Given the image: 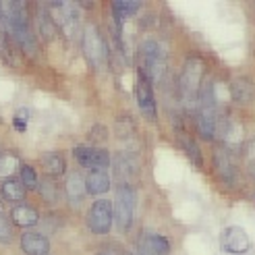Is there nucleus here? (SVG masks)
I'll return each mask as SVG.
<instances>
[{"mask_svg": "<svg viewBox=\"0 0 255 255\" xmlns=\"http://www.w3.org/2000/svg\"><path fill=\"white\" fill-rule=\"evenodd\" d=\"M0 31L10 35L27 54L37 52V40L29 21V8L21 0L0 2Z\"/></svg>", "mask_w": 255, "mask_h": 255, "instance_id": "nucleus-1", "label": "nucleus"}, {"mask_svg": "<svg viewBox=\"0 0 255 255\" xmlns=\"http://www.w3.org/2000/svg\"><path fill=\"white\" fill-rule=\"evenodd\" d=\"M197 129L203 139H212L218 133V100H216V85L214 81L201 83L197 96Z\"/></svg>", "mask_w": 255, "mask_h": 255, "instance_id": "nucleus-2", "label": "nucleus"}, {"mask_svg": "<svg viewBox=\"0 0 255 255\" xmlns=\"http://www.w3.org/2000/svg\"><path fill=\"white\" fill-rule=\"evenodd\" d=\"M201 81H203V60L197 56H189L183 65L181 77H178V89H181L183 102L187 106L197 104Z\"/></svg>", "mask_w": 255, "mask_h": 255, "instance_id": "nucleus-3", "label": "nucleus"}, {"mask_svg": "<svg viewBox=\"0 0 255 255\" xmlns=\"http://www.w3.org/2000/svg\"><path fill=\"white\" fill-rule=\"evenodd\" d=\"M135 189L131 185H119L114 191V203H112V212H114V222H117L119 231L127 233L133 224V216H135Z\"/></svg>", "mask_w": 255, "mask_h": 255, "instance_id": "nucleus-4", "label": "nucleus"}, {"mask_svg": "<svg viewBox=\"0 0 255 255\" xmlns=\"http://www.w3.org/2000/svg\"><path fill=\"white\" fill-rule=\"evenodd\" d=\"M139 56H141V73L149 79V83H158L164 77V56H162V48L158 40L154 37H145L139 44Z\"/></svg>", "mask_w": 255, "mask_h": 255, "instance_id": "nucleus-5", "label": "nucleus"}, {"mask_svg": "<svg viewBox=\"0 0 255 255\" xmlns=\"http://www.w3.org/2000/svg\"><path fill=\"white\" fill-rule=\"evenodd\" d=\"M81 46L83 52L87 56V60L92 62L94 67H104L108 60V44L102 35L100 27L96 23H85V27L81 31Z\"/></svg>", "mask_w": 255, "mask_h": 255, "instance_id": "nucleus-6", "label": "nucleus"}, {"mask_svg": "<svg viewBox=\"0 0 255 255\" xmlns=\"http://www.w3.org/2000/svg\"><path fill=\"white\" fill-rule=\"evenodd\" d=\"M114 222V212H112V203L108 199H96L87 212V226L89 231L96 235H106L110 233Z\"/></svg>", "mask_w": 255, "mask_h": 255, "instance_id": "nucleus-7", "label": "nucleus"}, {"mask_svg": "<svg viewBox=\"0 0 255 255\" xmlns=\"http://www.w3.org/2000/svg\"><path fill=\"white\" fill-rule=\"evenodd\" d=\"M50 15H52L54 23L60 25L62 31L67 35L77 33L79 29V6L73 2H50L46 4Z\"/></svg>", "mask_w": 255, "mask_h": 255, "instance_id": "nucleus-8", "label": "nucleus"}, {"mask_svg": "<svg viewBox=\"0 0 255 255\" xmlns=\"http://www.w3.org/2000/svg\"><path fill=\"white\" fill-rule=\"evenodd\" d=\"M73 156L79 166L89 168V170H106L110 166V154L102 147L77 145V147H73Z\"/></svg>", "mask_w": 255, "mask_h": 255, "instance_id": "nucleus-9", "label": "nucleus"}, {"mask_svg": "<svg viewBox=\"0 0 255 255\" xmlns=\"http://www.w3.org/2000/svg\"><path fill=\"white\" fill-rule=\"evenodd\" d=\"M135 255H170V241L156 231H143L137 239Z\"/></svg>", "mask_w": 255, "mask_h": 255, "instance_id": "nucleus-10", "label": "nucleus"}, {"mask_svg": "<svg viewBox=\"0 0 255 255\" xmlns=\"http://www.w3.org/2000/svg\"><path fill=\"white\" fill-rule=\"evenodd\" d=\"M220 245L231 255H245L251 247V241H249V235L245 233V228L233 224V226H226L220 233Z\"/></svg>", "mask_w": 255, "mask_h": 255, "instance_id": "nucleus-11", "label": "nucleus"}, {"mask_svg": "<svg viewBox=\"0 0 255 255\" xmlns=\"http://www.w3.org/2000/svg\"><path fill=\"white\" fill-rule=\"evenodd\" d=\"M135 98H137L139 110L143 112V117L156 119L158 110H156L154 92H151V83H149V79L145 77L143 73H139V77H137V83H135Z\"/></svg>", "mask_w": 255, "mask_h": 255, "instance_id": "nucleus-12", "label": "nucleus"}, {"mask_svg": "<svg viewBox=\"0 0 255 255\" xmlns=\"http://www.w3.org/2000/svg\"><path fill=\"white\" fill-rule=\"evenodd\" d=\"M19 245L23 255H48L50 253V241L46 235H42L40 231H31L27 228L21 239H19Z\"/></svg>", "mask_w": 255, "mask_h": 255, "instance_id": "nucleus-13", "label": "nucleus"}, {"mask_svg": "<svg viewBox=\"0 0 255 255\" xmlns=\"http://www.w3.org/2000/svg\"><path fill=\"white\" fill-rule=\"evenodd\" d=\"M214 164H216V172H218V176L222 178V183L226 185H235L237 183V166H235V160L231 156V151H228L226 147H218L214 154Z\"/></svg>", "mask_w": 255, "mask_h": 255, "instance_id": "nucleus-14", "label": "nucleus"}, {"mask_svg": "<svg viewBox=\"0 0 255 255\" xmlns=\"http://www.w3.org/2000/svg\"><path fill=\"white\" fill-rule=\"evenodd\" d=\"M8 216H10L12 224L23 226V228H31V226H35L37 222H40V212H37L33 206H29V203H25V201L12 206Z\"/></svg>", "mask_w": 255, "mask_h": 255, "instance_id": "nucleus-15", "label": "nucleus"}, {"mask_svg": "<svg viewBox=\"0 0 255 255\" xmlns=\"http://www.w3.org/2000/svg\"><path fill=\"white\" fill-rule=\"evenodd\" d=\"M40 164L44 168V174L50 178H56V176L67 172V160L60 151H46V154H42V158H40Z\"/></svg>", "mask_w": 255, "mask_h": 255, "instance_id": "nucleus-16", "label": "nucleus"}, {"mask_svg": "<svg viewBox=\"0 0 255 255\" xmlns=\"http://www.w3.org/2000/svg\"><path fill=\"white\" fill-rule=\"evenodd\" d=\"M65 193H67V199L71 203H81V199L85 197L87 189H85V178L79 174V170H73L67 174L65 178Z\"/></svg>", "mask_w": 255, "mask_h": 255, "instance_id": "nucleus-17", "label": "nucleus"}, {"mask_svg": "<svg viewBox=\"0 0 255 255\" xmlns=\"http://www.w3.org/2000/svg\"><path fill=\"white\" fill-rule=\"evenodd\" d=\"M25 185L19 181V178H6V181H2L0 183V195H2V199L4 201H10V203H23V199H25Z\"/></svg>", "mask_w": 255, "mask_h": 255, "instance_id": "nucleus-18", "label": "nucleus"}, {"mask_svg": "<svg viewBox=\"0 0 255 255\" xmlns=\"http://www.w3.org/2000/svg\"><path fill=\"white\" fill-rule=\"evenodd\" d=\"M35 25H37V31L42 33L44 40H52L54 33H56V23L50 15V10L46 4H37L35 8Z\"/></svg>", "mask_w": 255, "mask_h": 255, "instance_id": "nucleus-19", "label": "nucleus"}, {"mask_svg": "<svg viewBox=\"0 0 255 255\" xmlns=\"http://www.w3.org/2000/svg\"><path fill=\"white\" fill-rule=\"evenodd\" d=\"M85 189L92 195L106 193L110 189V176L106 174V170H89V174L85 176Z\"/></svg>", "mask_w": 255, "mask_h": 255, "instance_id": "nucleus-20", "label": "nucleus"}, {"mask_svg": "<svg viewBox=\"0 0 255 255\" xmlns=\"http://www.w3.org/2000/svg\"><path fill=\"white\" fill-rule=\"evenodd\" d=\"M17 170H21V158L15 151H0V183L12 178Z\"/></svg>", "mask_w": 255, "mask_h": 255, "instance_id": "nucleus-21", "label": "nucleus"}, {"mask_svg": "<svg viewBox=\"0 0 255 255\" xmlns=\"http://www.w3.org/2000/svg\"><path fill=\"white\" fill-rule=\"evenodd\" d=\"M141 8V2H137V0H117V2H112V12H114V21H117V25L121 27V23L127 19V17H131L135 10Z\"/></svg>", "mask_w": 255, "mask_h": 255, "instance_id": "nucleus-22", "label": "nucleus"}, {"mask_svg": "<svg viewBox=\"0 0 255 255\" xmlns=\"http://www.w3.org/2000/svg\"><path fill=\"white\" fill-rule=\"evenodd\" d=\"M233 98L237 102H251L253 100V83L247 77H237L233 81Z\"/></svg>", "mask_w": 255, "mask_h": 255, "instance_id": "nucleus-23", "label": "nucleus"}, {"mask_svg": "<svg viewBox=\"0 0 255 255\" xmlns=\"http://www.w3.org/2000/svg\"><path fill=\"white\" fill-rule=\"evenodd\" d=\"M181 145H183V149H185V154L189 156V160L193 162L197 168H201V166H203V158H201V149H199V145L195 143V139L183 137V139H181Z\"/></svg>", "mask_w": 255, "mask_h": 255, "instance_id": "nucleus-24", "label": "nucleus"}, {"mask_svg": "<svg viewBox=\"0 0 255 255\" xmlns=\"http://www.w3.org/2000/svg\"><path fill=\"white\" fill-rule=\"evenodd\" d=\"M19 181L25 185V189H37V185H40V178H37V172H35V168H33V166H29V164H21Z\"/></svg>", "mask_w": 255, "mask_h": 255, "instance_id": "nucleus-25", "label": "nucleus"}, {"mask_svg": "<svg viewBox=\"0 0 255 255\" xmlns=\"http://www.w3.org/2000/svg\"><path fill=\"white\" fill-rule=\"evenodd\" d=\"M10 241H12V220L0 208V243H10Z\"/></svg>", "mask_w": 255, "mask_h": 255, "instance_id": "nucleus-26", "label": "nucleus"}, {"mask_svg": "<svg viewBox=\"0 0 255 255\" xmlns=\"http://www.w3.org/2000/svg\"><path fill=\"white\" fill-rule=\"evenodd\" d=\"M37 189H40V193H42L44 199H48V201H56V197H58V187H56V183H54L50 176H46L44 181L37 185Z\"/></svg>", "mask_w": 255, "mask_h": 255, "instance_id": "nucleus-27", "label": "nucleus"}, {"mask_svg": "<svg viewBox=\"0 0 255 255\" xmlns=\"http://www.w3.org/2000/svg\"><path fill=\"white\" fill-rule=\"evenodd\" d=\"M27 121H29V110L27 108H19L15 112V117H12V127H15L19 133H23L25 129H27Z\"/></svg>", "mask_w": 255, "mask_h": 255, "instance_id": "nucleus-28", "label": "nucleus"}, {"mask_svg": "<svg viewBox=\"0 0 255 255\" xmlns=\"http://www.w3.org/2000/svg\"><path fill=\"white\" fill-rule=\"evenodd\" d=\"M249 164H251V172H253V178H255V141L249 143Z\"/></svg>", "mask_w": 255, "mask_h": 255, "instance_id": "nucleus-29", "label": "nucleus"}, {"mask_svg": "<svg viewBox=\"0 0 255 255\" xmlns=\"http://www.w3.org/2000/svg\"><path fill=\"white\" fill-rule=\"evenodd\" d=\"M96 255H117V253H114V251H112V247H104V249H102V251H98Z\"/></svg>", "mask_w": 255, "mask_h": 255, "instance_id": "nucleus-30", "label": "nucleus"}]
</instances>
